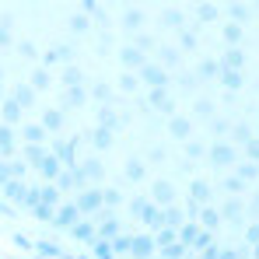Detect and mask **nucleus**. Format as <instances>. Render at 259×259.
<instances>
[{
    "instance_id": "obj_1",
    "label": "nucleus",
    "mask_w": 259,
    "mask_h": 259,
    "mask_svg": "<svg viewBox=\"0 0 259 259\" xmlns=\"http://www.w3.org/2000/svg\"><path fill=\"white\" fill-rule=\"evenodd\" d=\"M207 158L214 168H228V165H238V151L231 147V140H214L207 147Z\"/></svg>"
},
{
    "instance_id": "obj_2",
    "label": "nucleus",
    "mask_w": 259,
    "mask_h": 259,
    "mask_svg": "<svg viewBox=\"0 0 259 259\" xmlns=\"http://www.w3.org/2000/svg\"><path fill=\"white\" fill-rule=\"evenodd\" d=\"M130 214L137 217V221H144V224H151L154 231L161 228V224H158V217H161V210H158V207H154L151 200H144V196H137V200H130Z\"/></svg>"
},
{
    "instance_id": "obj_3",
    "label": "nucleus",
    "mask_w": 259,
    "mask_h": 259,
    "mask_svg": "<svg viewBox=\"0 0 259 259\" xmlns=\"http://www.w3.org/2000/svg\"><path fill=\"white\" fill-rule=\"evenodd\" d=\"M74 210L84 217H91V214H98L102 210V189H81V196L74 200Z\"/></svg>"
},
{
    "instance_id": "obj_4",
    "label": "nucleus",
    "mask_w": 259,
    "mask_h": 259,
    "mask_svg": "<svg viewBox=\"0 0 259 259\" xmlns=\"http://www.w3.org/2000/svg\"><path fill=\"white\" fill-rule=\"evenodd\" d=\"M158 252L151 235H130V259H151Z\"/></svg>"
},
{
    "instance_id": "obj_5",
    "label": "nucleus",
    "mask_w": 259,
    "mask_h": 259,
    "mask_svg": "<svg viewBox=\"0 0 259 259\" xmlns=\"http://www.w3.org/2000/svg\"><path fill=\"white\" fill-rule=\"evenodd\" d=\"M242 67H245V53L242 49H224V56L217 60L221 74H242Z\"/></svg>"
},
{
    "instance_id": "obj_6",
    "label": "nucleus",
    "mask_w": 259,
    "mask_h": 259,
    "mask_svg": "<svg viewBox=\"0 0 259 259\" xmlns=\"http://www.w3.org/2000/svg\"><path fill=\"white\" fill-rule=\"evenodd\" d=\"M151 196H154V207H172L175 200V186L168 179H158L154 186H151Z\"/></svg>"
},
{
    "instance_id": "obj_7",
    "label": "nucleus",
    "mask_w": 259,
    "mask_h": 259,
    "mask_svg": "<svg viewBox=\"0 0 259 259\" xmlns=\"http://www.w3.org/2000/svg\"><path fill=\"white\" fill-rule=\"evenodd\" d=\"M147 105H154V109H158V112H165V116H172V112H175V102L168 98V88H151Z\"/></svg>"
},
{
    "instance_id": "obj_8",
    "label": "nucleus",
    "mask_w": 259,
    "mask_h": 259,
    "mask_svg": "<svg viewBox=\"0 0 259 259\" xmlns=\"http://www.w3.org/2000/svg\"><path fill=\"white\" fill-rule=\"evenodd\" d=\"M140 81H147L151 88H168V74L161 67H154V63H144L140 67Z\"/></svg>"
},
{
    "instance_id": "obj_9",
    "label": "nucleus",
    "mask_w": 259,
    "mask_h": 259,
    "mask_svg": "<svg viewBox=\"0 0 259 259\" xmlns=\"http://www.w3.org/2000/svg\"><path fill=\"white\" fill-rule=\"evenodd\" d=\"M200 235H203V231H200V224H196V221H186V224H182V228L175 231L179 245H186V249H193V245L200 242Z\"/></svg>"
},
{
    "instance_id": "obj_10",
    "label": "nucleus",
    "mask_w": 259,
    "mask_h": 259,
    "mask_svg": "<svg viewBox=\"0 0 259 259\" xmlns=\"http://www.w3.org/2000/svg\"><path fill=\"white\" fill-rule=\"evenodd\" d=\"M77 221H81V214L74 210V203H67V207H60V210L53 214V224H56V228H67V231H70Z\"/></svg>"
},
{
    "instance_id": "obj_11",
    "label": "nucleus",
    "mask_w": 259,
    "mask_h": 259,
    "mask_svg": "<svg viewBox=\"0 0 259 259\" xmlns=\"http://www.w3.org/2000/svg\"><path fill=\"white\" fill-rule=\"evenodd\" d=\"M11 102L25 112V109H32L35 105V91H32V84H18L14 88V95H11Z\"/></svg>"
},
{
    "instance_id": "obj_12",
    "label": "nucleus",
    "mask_w": 259,
    "mask_h": 259,
    "mask_svg": "<svg viewBox=\"0 0 259 259\" xmlns=\"http://www.w3.org/2000/svg\"><path fill=\"white\" fill-rule=\"evenodd\" d=\"M189 200L200 203V207H210V186L200 182V179H193V182H189Z\"/></svg>"
},
{
    "instance_id": "obj_13",
    "label": "nucleus",
    "mask_w": 259,
    "mask_h": 259,
    "mask_svg": "<svg viewBox=\"0 0 259 259\" xmlns=\"http://www.w3.org/2000/svg\"><path fill=\"white\" fill-rule=\"evenodd\" d=\"M63 123H67V119H63V109H46L39 126H42L46 133H56V130H63Z\"/></svg>"
},
{
    "instance_id": "obj_14",
    "label": "nucleus",
    "mask_w": 259,
    "mask_h": 259,
    "mask_svg": "<svg viewBox=\"0 0 259 259\" xmlns=\"http://www.w3.org/2000/svg\"><path fill=\"white\" fill-rule=\"evenodd\" d=\"M0 154H4V161L14 158V130L4 126V123H0Z\"/></svg>"
},
{
    "instance_id": "obj_15",
    "label": "nucleus",
    "mask_w": 259,
    "mask_h": 259,
    "mask_svg": "<svg viewBox=\"0 0 259 259\" xmlns=\"http://www.w3.org/2000/svg\"><path fill=\"white\" fill-rule=\"evenodd\" d=\"M70 235H74V238H77V242H88V245H91V242H95V224H91V221H84V217H81V221H77V224H74V228H70Z\"/></svg>"
},
{
    "instance_id": "obj_16",
    "label": "nucleus",
    "mask_w": 259,
    "mask_h": 259,
    "mask_svg": "<svg viewBox=\"0 0 259 259\" xmlns=\"http://www.w3.org/2000/svg\"><path fill=\"white\" fill-rule=\"evenodd\" d=\"M0 119H4V126H18V123H21V109L7 98V102L0 105Z\"/></svg>"
},
{
    "instance_id": "obj_17",
    "label": "nucleus",
    "mask_w": 259,
    "mask_h": 259,
    "mask_svg": "<svg viewBox=\"0 0 259 259\" xmlns=\"http://www.w3.org/2000/svg\"><path fill=\"white\" fill-rule=\"evenodd\" d=\"M168 130H172V137H179V140H189L193 123H189V119H182V116H172V119H168Z\"/></svg>"
},
{
    "instance_id": "obj_18",
    "label": "nucleus",
    "mask_w": 259,
    "mask_h": 259,
    "mask_svg": "<svg viewBox=\"0 0 259 259\" xmlns=\"http://www.w3.org/2000/svg\"><path fill=\"white\" fill-rule=\"evenodd\" d=\"M158 60H161V67H179L182 63V53L175 46H158Z\"/></svg>"
},
{
    "instance_id": "obj_19",
    "label": "nucleus",
    "mask_w": 259,
    "mask_h": 259,
    "mask_svg": "<svg viewBox=\"0 0 259 259\" xmlns=\"http://www.w3.org/2000/svg\"><path fill=\"white\" fill-rule=\"evenodd\" d=\"M119 60H123V63H126V67H133V70H137V74H140V67H144V63H147V56H144V53H137V49H133V46H126V49H123V53H119Z\"/></svg>"
},
{
    "instance_id": "obj_20",
    "label": "nucleus",
    "mask_w": 259,
    "mask_h": 259,
    "mask_svg": "<svg viewBox=\"0 0 259 259\" xmlns=\"http://www.w3.org/2000/svg\"><path fill=\"white\" fill-rule=\"evenodd\" d=\"M217 214H221V221H242V203L238 200H224Z\"/></svg>"
},
{
    "instance_id": "obj_21",
    "label": "nucleus",
    "mask_w": 259,
    "mask_h": 259,
    "mask_svg": "<svg viewBox=\"0 0 259 259\" xmlns=\"http://www.w3.org/2000/svg\"><path fill=\"white\" fill-rule=\"evenodd\" d=\"M84 98H88L84 84H81V88H67V95H63V109H74V105H84Z\"/></svg>"
},
{
    "instance_id": "obj_22",
    "label": "nucleus",
    "mask_w": 259,
    "mask_h": 259,
    "mask_svg": "<svg viewBox=\"0 0 259 259\" xmlns=\"http://www.w3.org/2000/svg\"><path fill=\"white\" fill-rule=\"evenodd\" d=\"M196 217H200V224L207 228V235H210V231H217V224H221V214H217L214 207H203Z\"/></svg>"
},
{
    "instance_id": "obj_23",
    "label": "nucleus",
    "mask_w": 259,
    "mask_h": 259,
    "mask_svg": "<svg viewBox=\"0 0 259 259\" xmlns=\"http://www.w3.org/2000/svg\"><path fill=\"white\" fill-rule=\"evenodd\" d=\"M21 137H25V144H35V147H39V144L46 140V130L39 126V123H28V126L21 130Z\"/></svg>"
},
{
    "instance_id": "obj_24",
    "label": "nucleus",
    "mask_w": 259,
    "mask_h": 259,
    "mask_svg": "<svg viewBox=\"0 0 259 259\" xmlns=\"http://www.w3.org/2000/svg\"><path fill=\"white\" fill-rule=\"evenodd\" d=\"M39 172H42L49 182H56V175H60V161H56L53 154H46L42 161H39Z\"/></svg>"
},
{
    "instance_id": "obj_25",
    "label": "nucleus",
    "mask_w": 259,
    "mask_h": 259,
    "mask_svg": "<svg viewBox=\"0 0 259 259\" xmlns=\"http://www.w3.org/2000/svg\"><path fill=\"white\" fill-rule=\"evenodd\" d=\"M25 193H28V189H25V186H21L18 179L4 182V196H7V200H18V203H21V200H25Z\"/></svg>"
},
{
    "instance_id": "obj_26",
    "label": "nucleus",
    "mask_w": 259,
    "mask_h": 259,
    "mask_svg": "<svg viewBox=\"0 0 259 259\" xmlns=\"http://www.w3.org/2000/svg\"><path fill=\"white\" fill-rule=\"evenodd\" d=\"M119 203H123V193L119 189H102V210L112 214V207H119Z\"/></svg>"
},
{
    "instance_id": "obj_27",
    "label": "nucleus",
    "mask_w": 259,
    "mask_h": 259,
    "mask_svg": "<svg viewBox=\"0 0 259 259\" xmlns=\"http://www.w3.org/2000/svg\"><path fill=\"white\" fill-rule=\"evenodd\" d=\"M91 144H95V147H98V151H109V147H112V133H109V130H91Z\"/></svg>"
},
{
    "instance_id": "obj_28",
    "label": "nucleus",
    "mask_w": 259,
    "mask_h": 259,
    "mask_svg": "<svg viewBox=\"0 0 259 259\" xmlns=\"http://www.w3.org/2000/svg\"><path fill=\"white\" fill-rule=\"evenodd\" d=\"M144 175H147L144 161H140V158H130V161H126V179H130V182H140Z\"/></svg>"
},
{
    "instance_id": "obj_29",
    "label": "nucleus",
    "mask_w": 259,
    "mask_h": 259,
    "mask_svg": "<svg viewBox=\"0 0 259 259\" xmlns=\"http://www.w3.org/2000/svg\"><path fill=\"white\" fill-rule=\"evenodd\" d=\"M238 42H242V25H224V46L238 49Z\"/></svg>"
},
{
    "instance_id": "obj_30",
    "label": "nucleus",
    "mask_w": 259,
    "mask_h": 259,
    "mask_svg": "<svg viewBox=\"0 0 259 259\" xmlns=\"http://www.w3.org/2000/svg\"><path fill=\"white\" fill-rule=\"evenodd\" d=\"M235 179H242V182L259 179V165H252V161H238V175H235Z\"/></svg>"
},
{
    "instance_id": "obj_31",
    "label": "nucleus",
    "mask_w": 259,
    "mask_h": 259,
    "mask_svg": "<svg viewBox=\"0 0 259 259\" xmlns=\"http://www.w3.org/2000/svg\"><path fill=\"white\" fill-rule=\"evenodd\" d=\"M133 49H137V53H151V49H158V42H154L151 35L137 32V35H133Z\"/></svg>"
},
{
    "instance_id": "obj_32",
    "label": "nucleus",
    "mask_w": 259,
    "mask_h": 259,
    "mask_svg": "<svg viewBox=\"0 0 259 259\" xmlns=\"http://www.w3.org/2000/svg\"><path fill=\"white\" fill-rule=\"evenodd\" d=\"M42 158H46L42 147H35V144H28V147H25V165H35V168H39V161H42Z\"/></svg>"
},
{
    "instance_id": "obj_33",
    "label": "nucleus",
    "mask_w": 259,
    "mask_h": 259,
    "mask_svg": "<svg viewBox=\"0 0 259 259\" xmlns=\"http://www.w3.org/2000/svg\"><path fill=\"white\" fill-rule=\"evenodd\" d=\"M56 200H60V189H56V186H42V189H39V203L53 207Z\"/></svg>"
},
{
    "instance_id": "obj_34",
    "label": "nucleus",
    "mask_w": 259,
    "mask_h": 259,
    "mask_svg": "<svg viewBox=\"0 0 259 259\" xmlns=\"http://www.w3.org/2000/svg\"><path fill=\"white\" fill-rule=\"evenodd\" d=\"M81 175H84V179H102V161H95V158L84 161V165H81Z\"/></svg>"
},
{
    "instance_id": "obj_35",
    "label": "nucleus",
    "mask_w": 259,
    "mask_h": 259,
    "mask_svg": "<svg viewBox=\"0 0 259 259\" xmlns=\"http://www.w3.org/2000/svg\"><path fill=\"white\" fill-rule=\"evenodd\" d=\"M217 77L228 91H242V74H217Z\"/></svg>"
},
{
    "instance_id": "obj_36",
    "label": "nucleus",
    "mask_w": 259,
    "mask_h": 259,
    "mask_svg": "<svg viewBox=\"0 0 259 259\" xmlns=\"http://www.w3.org/2000/svg\"><path fill=\"white\" fill-rule=\"evenodd\" d=\"M228 137H235V140H242V147H245V144L252 140V133H249V126H245V123H238V126H231V130H228Z\"/></svg>"
},
{
    "instance_id": "obj_37",
    "label": "nucleus",
    "mask_w": 259,
    "mask_h": 259,
    "mask_svg": "<svg viewBox=\"0 0 259 259\" xmlns=\"http://www.w3.org/2000/svg\"><path fill=\"white\" fill-rule=\"evenodd\" d=\"M186 158H189V161H193V158H207V147L196 144V140H186Z\"/></svg>"
},
{
    "instance_id": "obj_38",
    "label": "nucleus",
    "mask_w": 259,
    "mask_h": 259,
    "mask_svg": "<svg viewBox=\"0 0 259 259\" xmlns=\"http://www.w3.org/2000/svg\"><path fill=\"white\" fill-rule=\"evenodd\" d=\"M49 88V70H35L32 74V91H46Z\"/></svg>"
},
{
    "instance_id": "obj_39",
    "label": "nucleus",
    "mask_w": 259,
    "mask_h": 259,
    "mask_svg": "<svg viewBox=\"0 0 259 259\" xmlns=\"http://www.w3.org/2000/svg\"><path fill=\"white\" fill-rule=\"evenodd\" d=\"M91 95H95V102H102V105H109V102H112V88H109V84H95Z\"/></svg>"
},
{
    "instance_id": "obj_40",
    "label": "nucleus",
    "mask_w": 259,
    "mask_h": 259,
    "mask_svg": "<svg viewBox=\"0 0 259 259\" xmlns=\"http://www.w3.org/2000/svg\"><path fill=\"white\" fill-rule=\"evenodd\" d=\"M109 245H112V256H116V252H126L130 256V235H116Z\"/></svg>"
},
{
    "instance_id": "obj_41",
    "label": "nucleus",
    "mask_w": 259,
    "mask_h": 259,
    "mask_svg": "<svg viewBox=\"0 0 259 259\" xmlns=\"http://www.w3.org/2000/svg\"><path fill=\"white\" fill-rule=\"evenodd\" d=\"M221 189H224V193H242V189H245V182H242V179H235V175H228V179L221 182Z\"/></svg>"
},
{
    "instance_id": "obj_42",
    "label": "nucleus",
    "mask_w": 259,
    "mask_h": 259,
    "mask_svg": "<svg viewBox=\"0 0 259 259\" xmlns=\"http://www.w3.org/2000/svg\"><path fill=\"white\" fill-rule=\"evenodd\" d=\"M63 84L81 88V70H77V67H67V70H63Z\"/></svg>"
},
{
    "instance_id": "obj_43",
    "label": "nucleus",
    "mask_w": 259,
    "mask_h": 259,
    "mask_svg": "<svg viewBox=\"0 0 259 259\" xmlns=\"http://www.w3.org/2000/svg\"><path fill=\"white\" fill-rule=\"evenodd\" d=\"M140 21H144V11H126V18H123V25H126L130 32L140 28Z\"/></svg>"
},
{
    "instance_id": "obj_44",
    "label": "nucleus",
    "mask_w": 259,
    "mask_h": 259,
    "mask_svg": "<svg viewBox=\"0 0 259 259\" xmlns=\"http://www.w3.org/2000/svg\"><path fill=\"white\" fill-rule=\"evenodd\" d=\"M161 25H168V28H182V14H179V11H165V14H161Z\"/></svg>"
},
{
    "instance_id": "obj_45",
    "label": "nucleus",
    "mask_w": 259,
    "mask_h": 259,
    "mask_svg": "<svg viewBox=\"0 0 259 259\" xmlns=\"http://www.w3.org/2000/svg\"><path fill=\"white\" fill-rule=\"evenodd\" d=\"M196 74H200V77H217V74H221V70H217V60H203Z\"/></svg>"
},
{
    "instance_id": "obj_46",
    "label": "nucleus",
    "mask_w": 259,
    "mask_h": 259,
    "mask_svg": "<svg viewBox=\"0 0 259 259\" xmlns=\"http://www.w3.org/2000/svg\"><path fill=\"white\" fill-rule=\"evenodd\" d=\"M242 154H245V161H252V165L259 161V140H256V137L245 144V151H242Z\"/></svg>"
},
{
    "instance_id": "obj_47",
    "label": "nucleus",
    "mask_w": 259,
    "mask_h": 259,
    "mask_svg": "<svg viewBox=\"0 0 259 259\" xmlns=\"http://www.w3.org/2000/svg\"><path fill=\"white\" fill-rule=\"evenodd\" d=\"M228 14H231V18H235V25H238V21H245V18H249V7H245V4H231V7H228Z\"/></svg>"
},
{
    "instance_id": "obj_48",
    "label": "nucleus",
    "mask_w": 259,
    "mask_h": 259,
    "mask_svg": "<svg viewBox=\"0 0 259 259\" xmlns=\"http://www.w3.org/2000/svg\"><path fill=\"white\" fill-rule=\"evenodd\" d=\"M91 245H95V256L98 259H112V245H109V242H98V238H95Z\"/></svg>"
},
{
    "instance_id": "obj_49",
    "label": "nucleus",
    "mask_w": 259,
    "mask_h": 259,
    "mask_svg": "<svg viewBox=\"0 0 259 259\" xmlns=\"http://www.w3.org/2000/svg\"><path fill=\"white\" fill-rule=\"evenodd\" d=\"M0 46H14V35H11V21H7V18L0 21Z\"/></svg>"
},
{
    "instance_id": "obj_50",
    "label": "nucleus",
    "mask_w": 259,
    "mask_h": 259,
    "mask_svg": "<svg viewBox=\"0 0 259 259\" xmlns=\"http://www.w3.org/2000/svg\"><path fill=\"white\" fill-rule=\"evenodd\" d=\"M196 14H200V21H214V18H217V7H214V4H200V11H196Z\"/></svg>"
},
{
    "instance_id": "obj_51",
    "label": "nucleus",
    "mask_w": 259,
    "mask_h": 259,
    "mask_svg": "<svg viewBox=\"0 0 259 259\" xmlns=\"http://www.w3.org/2000/svg\"><path fill=\"white\" fill-rule=\"evenodd\" d=\"M18 53H21L25 60H39V49H35L32 42H18Z\"/></svg>"
},
{
    "instance_id": "obj_52",
    "label": "nucleus",
    "mask_w": 259,
    "mask_h": 259,
    "mask_svg": "<svg viewBox=\"0 0 259 259\" xmlns=\"http://www.w3.org/2000/svg\"><path fill=\"white\" fill-rule=\"evenodd\" d=\"M70 28L81 35V32H88V14H77V18H70Z\"/></svg>"
},
{
    "instance_id": "obj_53",
    "label": "nucleus",
    "mask_w": 259,
    "mask_h": 259,
    "mask_svg": "<svg viewBox=\"0 0 259 259\" xmlns=\"http://www.w3.org/2000/svg\"><path fill=\"white\" fill-rule=\"evenodd\" d=\"M32 210H35V217H39V221H53V207H46V203H35Z\"/></svg>"
},
{
    "instance_id": "obj_54",
    "label": "nucleus",
    "mask_w": 259,
    "mask_h": 259,
    "mask_svg": "<svg viewBox=\"0 0 259 259\" xmlns=\"http://www.w3.org/2000/svg\"><path fill=\"white\" fill-rule=\"evenodd\" d=\"M179 42H182V49H196V35L193 32H179Z\"/></svg>"
},
{
    "instance_id": "obj_55",
    "label": "nucleus",
    "mask_w": 259,
    "mask_h": 259,
    "mask_svg": "<svg viewBox=\"0 0 259 259\" xmlns=\"http://www.w3.org/2000/svg\"><path fill=\"white\" fill-rule=\"evenodd\" d=\"M196 116H210L214 119V105L210 102H196Z\"/></svg>"
},
{
    "instance_id": "obj_56",
    "label": "nucleus",
    "mask_w": 259,
    "mask_h": 259,
    "mask_svg": "<svg viewBox=\"0 0 259 259\" xmlns=\"http://www.w3.org/2000/svg\"><path fill=\"white\" fill-rule=\"evenodd\" d=\"M119 88H123V91H137V77H133V74L119 77Z\"/></svg>"
},
{
    "instance_id": "obj_57",
    "label": "nucleus",
    "mask_w": 259,
    "mask_h": 259,
    "mask_svg": "<svg viewBox=\"0 0 259 259\" xmlns=\"http://www.w3.org/2000/svg\"><path fill=\"white\" fill-rule=\"evenodd\" d=\"M245 242H249V245H259V224H252V228H249V235H245Z\"/></svg>"
},
{
    "instance_id": "obj_58",
    "label": "nucleus",
    "mask_w": 259,
    "mask_h": 259,
    "mask_svg": "<svg viewBox=\"0 0 259 259\" xmlns=\"http://www.w3.org/2000/svg\"><path fill=\"white\" fill-rule=\"evenodd\" d=\"M35 249H39V252H46V256H56V252H60L56 245H46V242H42V245H35Z\"/></svg>"
},
{
    "instance_id": "obj_59",
    "label": "nucleus",
    "mask_w": 259,
    "mask_h": 259,
    "mask_svg": "<svg viewBox=\"0 0 259 259\" xmlns=\"http://www.w3.org/2000/svg\"><path fill=\"white\" fill-rule=\"evenodd\" d=\"M252 210H256V214H259V196H256V207H252Z\"/></svg>"
},
{
    "instance_id": "obj_60",
    "label": "nucleus",
    "mask_w": 259,
    "mask_h": 259,
    "mask_svg": "<svg viewBox=\"0 0 259 259\" xmlns=\"http://www.w3.org/2000/svg\"><path fill=\"white\" fill-rule=\"evenodd\" d=\"M252 249H256V259H259V245H252Z\"/></svg>"
},
{
    "instance_id": "obj_61",
    "label": "nucleus",
    "mask_w": 259,
    "mask_h": 259,
    "mask_svg": "<svg viewBox=\"0 0 259 259\" xmlns=\"http://www.w3.org/2000/svg\"><path fill=\"white\" fill-rule=\"evenodd\" d=\"M0 77H4V70H0Z\"/></svg>"
},
{
    "instance_id": "obj_62",
    "label": "nucleus",
    "mask_w": 259,
    "mask_h": 259,
    "mask_svg": "<svg viewBox=\"0 0 259 259\" xmlns=\"http://www.w3.org/2000/svg\"><path fill=\"white\" fill-rule=\"evenodd\" d=\"M256 140H259V137H256Z\"/></svg>"
}]
</instances>
